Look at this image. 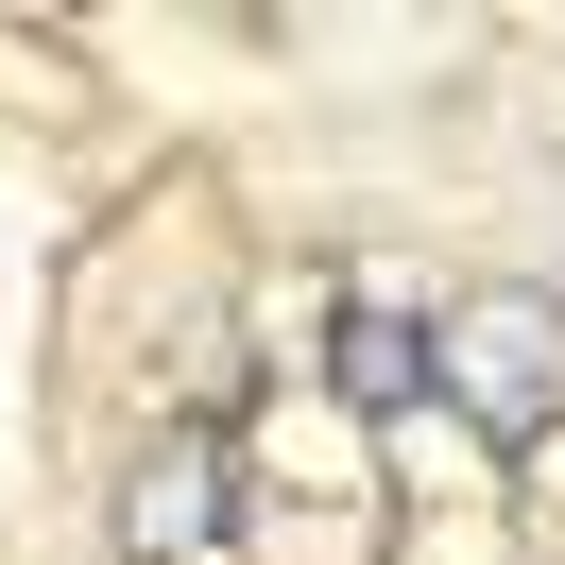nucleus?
Instances as JSON below:
<instances>
[{
  "mask_svg": "<svg viewBox=\"0 0 565 565\" xmlns=\"http://www.w3.org/2000/svg\"><path fill=\"white\" fill-rule=\"evenodd\" d=\"M428 377L462 394V428H480L497 462H514V446H548V412H565V309L480 291V309H446V326H428Z\"/></svg>",
  "mask_w": 565,
  "mask_h": 565,
  "instance_id": "f257e3e1",
  "label": "nucleus"
},
{
  "mask_svg": "<svg viewBox=\"0 0 565 565\" xmlns=\"http://www.w3.org/2000/svg\"><path fill=\"white\" fill-rule=\"evenodd\" d=\"M120 548H138V565H206L223 548V446H206V428H172V446L120 480Z\"/></svg>",
  "mask_w": 565,
  "mask_h": 565,
  "instance_id": "f03ea898",
  "label": "nucleus"
},
{
  "mask_svg": "<svg viewBox=\"0 0 565 565\" xmlns=\"http://www.w3.org/2000/svg\"><path fill=\"white\" fill-rule=\"evenodd\" d=\"M412 377H428L412 326H343V394H360V412H412Z\"/></svg>",
  "mask_w": 565,
  "mask_h": 565,
  "instance_id": "7ed1b4c3",
  "label": "nucleus"
}]
</instances>
